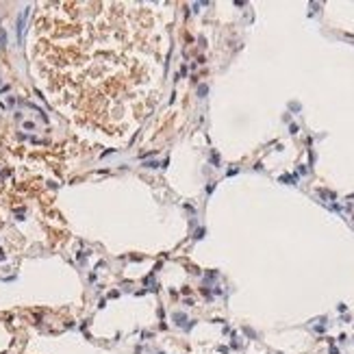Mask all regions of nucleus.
<instances>
[{
  "instance_id": "f257e3e1",
  "label": "nucleus",
  "mask_w": 354,
  "mask_h": 354,
  "mask_svg": "<svg viewBox=\"0 0 354 354\" xmlns=\"http://www.w3.org/2000/svg\"><path fill=\"white\" fill-rule=\"evenodd\" d=\"M65 24L48 28L57 35L63 70L74 67L67 83L81 115L109 135L135 128L152 109L161 52L148 11L135 4H57ZM78 115V117H81Z\"/></svg>"
}]
</instances>
